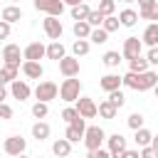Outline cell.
Instances as JSON below:
<instances>
[{"label":"cell","instance_id":"cell-49","mask_svg":"<svg viewBox=\"0 0 158 158\" xmlns=\"http://www.w3.org/2000/svg\"><path fill=\"white\" fill-rule=\"evenodd\" d=\"M64 5H69V7H74V5H79V2H84V0H62Z\"/></svg>","mask_w":158,"mask_h":158},{"label":"cell","instance_id":"cell-23","mask_svg":"<svg viewBox=\"0 0 158 158\" xmlns=\"http://www.w3.org/2000/svg\"><path fill=\"white\" fill-rule=\"evenodd\" d=\"M118 22H121L123 27H133V25L138 22V12H136V10H131V7H126V10H121V12H118Z\"/></svg>","mask_w":158,"mask_h":158},{"label":"cell","instance_id":"cell-47","mask_svg":"<svg viewBox=\"0 0 158 158\" xmlns=\"http://www.w3.org/2000/svg\"><path fill=\"white\" fill-rule=\"evenodd\" d=\"M146 20H151V22H158V2H156V7L148 12V17H146Z\"/></svg>","mask_w":158,"mask_h":158},{"label":"cell","instance_id":"cell-51","mask_svg":"<svg viewBox=\"0 0 158 158\" xmlns=\"http://www.w3.org/2000/svg\"><path fill=\"white\" fill-rule=\"evenodd\" d=\"M15 158H30V156H25V153H20V156H15Z\"/></svg>","mask_w":158,"mask_h":158},{"label":"cell","instance_id":"cell-33","mask_svg":"<svg viewBox=\"0 0 158 158\" xmlns=\"http://www.w3.org/2000/svg\"><path fill=\"white\" fill-rule=\"evenodd\" d=\"M109 40V32H104L101 27H91V35H89V42H94V44H104Z\"/></svg>","mask_w":158,"mask_h":158},{"label":"cell","instance_id":"cell-26","mask_svg":"<svg viewBox=\"0 0 158 158\" xmlns=\"http://www.w3.org/2000/svg\"><path fill=\"white\" fill-rule=\"evenodd\" d=\"M72 32H74V37H77V40H89V35H91V25H89L86 20H81V22H74Z\"/></svg>","mask_w":158,"mask_h":158},{"label":"cell","instance_id":"cell-42","mask_svg":"<svg viewBox=\"0 0 158 158\" xmlns=\"http://www.w3.org/2000/svg\"><path fill=\"white\" fill-rule=\"evenodd\" d=\"M146 59H148V64H156V67H158V47H148Z\"/></svg>","mask_w":158,"mask_h":158},{"label":"cell","instance_id":"cell-14","mask_svg":"<svg viewBox=\"0 0 158 158\" xmlns=\"http://www.w3.org/2000/svg\"><path fill=\"white\" fill-rule=\"evenodd\" d=\"M106 143H109V153H111V158H118L123 151H126V138L121 136V133H111L109 138H106Z\"/></svg>","mask_w":158,"mask_h":158},{"label":"cell","instance_id":"cell-18","mask_svg":"<svg viewBox=\"0 0 158 158\" xmlns=\"http://www.w3.org/2000/svg\"><path fill=\"white\" fill-rule=\"evenodd\" d=\"M22 74H25L27 79H40V77L44 74V67H42L40 62H22Z\"/></svg>","mask_w":158,"mask_h":158},{"label":"cell","instance_id":"cell-8","mask_svg":"<svg viewBox=\"0 0 158 158\" xmlns=\"http://www.w3.org/2000/svg\"><path fill=\"white\" fill-rule=\"evenodd\" d=\"M141 49H143V42H141L138 37H126V40H123L121 57H123V59H136V57H141Z\"/></svg>","mask_w":158,"mask_h":158},{"label":"cell","instance_id":"cell-1","mask_svg":"<svg viewBox=\"0 0 158 158\" xmlns=\"http://www.w3.org/2000/svg\"><path fill=\"white\" fill-rule=\"evenodd\" d=\"M121 84L128 86V89H136V91H148V89H153V86L158 84V74L151 72V69L143 72V74H133V72H128V74L121 77Z\"/></svg>","mask_w":158,"mask_h":158},{"label":"cell","instance_id":"cell-45","mask_svg":"<svg viewBox=\"0 0 158 158\" xmlns=\"http://www.w3.org/2000/svg\"><path fill=\"white\" fill-rule=\"evenodd\" d=\"M7 37H10V25L0 20V40H7Z\"/></svg>","mask_w":158,"mask_h":158},{"label":"cell","instance_id":"cell-50","mask_svg":"<svg viewBox=\"0 0 158 158\" xmlns=\"http://www.w3.org/2000/svg\"><path fill=\"white\" fill-rule=\"evenodd\" d=\"M151 148L158 153V136H153V141H151Z\"/></svg>","mask_w":158,"mask_h":158},{"label":"cell","instance_id":"cell-3","mask_svg":"<svg viewBox=\"0 0 158 158\" xmlns=\"http://www.w3.org/2000/svg\"><path fill=\"white\" fill-rule=\"evenodd\" d=\"M84 146H86V151H96V148H101V143L106 141V133H104V128L101 126H86V131H84Z\"/></svg>","mask_w":158,"mask_h":158},{"label":"cell","instance_id":"cell-56","mask_svg":"<svg viewBox=\"0 0 158 158\" xmlns=\"http://www.w3.org/2000/svg\"><path fill=\"white\" fill-rule=\"evenodd\" d=\"M37 158H42V156H37Z\"/></svg>","mask_w":158,"mask_h":158},{"label":"cell","instance_id":"cell-17","mask_svg":"<svg viewBox=\"0 0 158 158\" xmlns=\"http://www.w3.org/2000/svg\"><path fill=\"white\" fill-rule=\"evenodd\" d=\"M141 42L148 44V47H158V22H148V27L143 30Z\"/></svg>","mask_w":158,"mask_h":158},{"label":"cell","instance_id":"cell-13","mask_svg":"<svg viewBox=\"0 0 158 158\" xmlns=\"http://www.w3.org/2000/svg\"><path fill=\"white\" fill-rule=\"evenodd\" d=\"M10 94H12V99H17V101H25V99H30L32 89H30V84H27L25 79H15V81L10 84Z\"/></svg>","mask_w":158,"mask_h":158},{"label":"cell","instance_id":"cell-7","mask_svg":"<svg viewBox=\"0 0 158 158\" xmlns=\"http://www.w3.org/2000/svg\"><path fill=\"white\" fill-rule=\"evenodd\" d=\"M2 148H5V156L15 158V156L25 153V148H27V141H25L22 136H7V138H5V143H2Z\"/></svg>","mask_w":158,"mask_h":158},{"label":"cell","instance_id":"cell-36","mask_svg":"<svg viewBox=\"0 0 158 158\" xmlns=\"http://www.w3.org/2000/svg\"><path fill=\"white\" fill-rule=\"evenodd\" d=\"M126 123H128V128H133V131H138V128H143V114H138V111H133L128 118H126Z\"/></svg>","mask_w":158,"mask_h":158},{"label":"cell","instance_id":"cell-11","mask_svg":"<svg viewBox=\"0 0 158 158\" xmlns=\"http://www.w3.org/2000/svg\"><path fill=\"white\" fill-rule=\"evenodd\" d=\"M35 7L47 12V15H52V17H59L64 12V2L62 0H35Z\"/></svg>","mask_w":158,"mask_h":158},{"label":"cell","instance_id":"cell-28","mask_svg":"<svg viewBox=\"0 0 158 158\" xmlns=\"http://www.w3.org/2000/svg\"><path fill=\"white\" fill-rule=\"evenodd\" d=\"M133 141H136V146H138V148H146V146H151L153 133H151L148 128H138V131H136V136H133Z\"/></svg>","mask_w":158,"mask_h":158},{"label":"cell","instance_id":"cell-32","mask_svg":"<svg viewBox=\"0 0 158 158\" xmlns=\"http://www.w3.org/2000/svg\"><path fill=\"white\" fill-rule=\"evenodd\" d=\"M118 27H121V22H118L116 15H109V17H104V22H101V30H104V32H116Z\"/></svg>","mask_w":158,"mask_h":158},{"label":"cell","instance_id":"cell-27","mask_svg":"<svg viewBox=\"0 0 158 158\" xmlns=\"http://www.w3.org/2000/svg\"><path fill=\"white\" fill-rule=\"evenodd\" d=\"M128 72H133V74H143V72H148V59H146V57L128 59Z\"/></svg>","mask_w":158,"mask_h":158},{"label":"cell","instance_id":"cell-9","mask_svg":"<svg viewBox=\"0 0 158 158\" xmlns=\"http://www.w3.org/2000/svg\"><path fill=\"white\" fill-rule=\"evenodd\" d=\"M20 57H22L20 44H5V47H2L0 59L5 62V67H20Z\"/></svg>","mask_w":158,"mask_h":158},{"label":"cell","instance_id":"cell-31","mask_svg":"<svg viewBox=\"0 0 158 158\" xmlns=\"http://www.w3.org/2000/svg\"><path fill=\"white\" fill-rule=\"evenodd\" d=\"M89 40H77L74 44H72V52H74V57L79 59V57H84V54H89Z\"/></svg>","mask_w":158,"mask_h":158},{"label":"cell","instance_id":"cell-55","mask_svg":"<svg viewBox=\"0 0 158 158\" xmlns=\"http://www.w3.org/2000/svg\"><path fill=\"white\" fill-rule=\"evenodd\" d=\"M0 20H2V10H0Z\"/></svg>","mask_w":158,"mask_h":158},{"label":"cell","instance_id":"cell-40","mask_svg":"<svg viewBox=\"0 0 158 158\" xmlns=\"http://www.w3.org/2000/svg\"><path fill=\"white\" fill-rule=\"evenodd\" d=\"M62 118H64L67 123H72V121H77V118H79V111H77L74 106H67V109L62 111Z\"/></svg>","mask_w":158,"mask_h":158},{"label":"cell","instance_id":"cell-46","mask_svg":"<svg viewBox=\"0 0 158 158\" xmlns=\"http://www.w3.org/2000/svg\"><path fill=\"white\" fill-rule=\"evenodd\" d=\"M118 158H141V156H138V151H131V148H126V151H123Z\"/></svg>","mask_w":158,"mask_h":158},{"label":"cell","instance_id":"cell-24","mask_svg":"<svg viewBox=\"0 0 158 158\" xmlns=\"http://www.w3.org/2000/svg\"><path fill=\"white\" fill-rule=\"evenodd\" d=\"M49 133H52V128H49V123H47V121H37V123L32 126V138H37V141L49 138Z\"/></svg>","mask_w":158,"mask_h":158},{"label":"cell","instance_id":"cell-6","mask_svg":"<svg viewBox=\"0 0 158 158\" xmlns=\"http://www.w3.org/2000/svg\"><path fill=\"white\" fill-rule=\"evenodd\" d=\"M84 131H86V118H77V121H72L69 126H67V131H64V138L69 141V143H79L81 138H84Z\"/></svg>","mask_w":158,"mask_h":158},{"label":"cell","instance_id":"cell-22","mask_svg":"<svg viewBox=\"0 0 158 158\" xmlns=\"http://www.w3.org/2000/svg\"><path fill=\"white\" fill-rule=\"evenodd\" d=\"M47 57H49V59H54V62L64 59V57H67L64 44H62V42H49V44H47Z\"/></svg>","mask_w":158,"mask_h":158},{"label":"cell","instance_id":"cell-44","mask_svg":"<svg viewBox=\"0 0 158 158\" xmlns=\"http://www.w3.org/2000/svg\"><path fill=\"white\" fill-rule=\"evenodd\" d=\"M138 156H141V158H158V153H156V151H153L151 146H146V148H141V151H138Z\"/></svg>","mask_w":158,"mask_h":158},{"label":"cell","instance_id":"cell-16","mask_svg":"<svg viewBox=\"0 0 158 158\" xmlns=\"http://www.w3.org/2000/svg\"><path fill=\"white\" fill-rule=\"evenodd\" d=\"M99 86H101L106 94H111V91L121 89V77H118V74H104V77L99 79Z\"/></svg>","mask_w":158,"mask_h":158},{"label":"cell","instance_id":"cell-43","mask_svg":"<svg viewBox=\"0 0 158 158\" xmlns=\"http://www.w3.org/2000/svg\"><path fill=\"white\" fill-rule=\"evenodd\" d=\"M0 118H12V106L10 104H0Z\"/></svg>","mask_w":158,"mask_h":158},{"label":"cell","instance_id":"cell-19","mask_svg":"<svg viewBox=\"0 0 158 158\" xmlns=\"http://www.w3.org/2000/svg\"><path fill=\"white\" fill-rule=\"evenodd\" d=\"M96 114H99L101 118H109V121H111V118H116L118 109H116V106H114V104H111L109 99H104V101H101V104L96 106Z\"/></svg>","mask_w":158,"mask_h":158},{"label":"cell","instance_id":"cell-54","mask_svg":"<svg viewBox=\"0 0 158 158\" xmlns=\"http://www.w3.org/2000/svg\"><path fill=\"white\" fill-rule=\"evenodd\" d=\"M10 2H12V5H15V2H17V0H10Z\"/></svg>","mask_w":158,"mask_h":158},{"label":"cell","instance_id":"cell-21","mask_svg":"<svg viewBox=\"0 0 158 158\" xmlns=\"http://www.w3.org/2000/svg\"><path fill=\"white\" fill-rule=\"evenodd\" d=\"M17 20H22V10H20L17 5H7V7H2V22L12 25V22H17Z\"/></svg>","mask_w":158,"mask_h":158},{"label":"cell","instance_id":"cell-2","mask_svg":"<svg viewBox=\"0 0 158 158\" xmlns=\"http://www.w3.org/2000/svg\"><path fill=\"white\" fill-rule=\"evenodd\" d=\"M79 96H81V81H79L77 77H69V79H64V81L59 84V99H62V101L72 104V101H77Z\"/></svg>","mask_w":158,"mask_h":158},{"label":"cell","instance_id":"cell-12","mask_svg":"<svg viewBox=\"0 0 158 158\" xmlns=\"http://www.w3.org/2000/svg\"><path fill=\"white\" fill-rule=\"evenodd\" d=\"M74 109L79 111L81 118H94V116H96V104H94V99H89V96H79Z\"/></svg>","mask_w":158,"mask_h":158},{"label":"cell","instance_id":"cell-41","mask_svg":"<svg viewBox=\"0 0 158 158\" xmlns=\"http://www.w3.org/2000/svg\"><path fill=\"white\" fill-rule=\"evenodd\" d=\"M86 158H111V153H109L106 148H96V151H89Z\"/></svg>","mask_w":158,"mask_h":158},{"label":"cell","instance_id":"cell-37","mask_svg":"<svg viewBox=\"0 0 158 158\" xmlns=\"http://www.w3.org/2000/svg\"><path fill=\"white\" fill-rule=\"evenodd\" d=\"M109 101H111L116 109H121V106L126 104V96H123V91H121V89H116V91H111V94H109Z\"/></svg>","mask_w":158,"mask_h":158},{"label":"cell","instance_id":"cell-5","mask_svg":"<svg viewBox=\"0 0 158 158\" xmlns=\"http://www.w3.org/2000/svg\"><path fill=\"white\" fill-rule=\"evenodd\" d=\"M57 94H59V86L54 81H40L37 89H35L37 101H44V104H49L52 99H57Z\"/></svg>","mask_w":158,"mask_h":158},{"label":"cell","instance_id":"cell-29","mask_svg":"<svg viewBox=\"0 0 158 158\" xmlns=\"http://www.w3.org/2000/svg\"><path fill=\"white\" fill-rule=\"evenodd\" d=\"M89 12H91V7H89L86 2H79V5H74V7H72V20L81 22V20H86V17H89Z\"/></svg>","mask_w":158,"mask_h":158},{"label":"cell","instance_id":"cell-4","mask_svg":"<svg viewBox=\"0 0 158 158\" xmlns=\"http://www.w3.org/2000/svg\"><path fill=\"white\" fill-rule=\"evenodd\" d=\"M42 27H44V35H47L52 42H59V37H62V32H64V27H62V20H59V17L47 15V17L42 20Z\"/></svg>","mask_w":158,"mask_h":158},{"label":"cell","instance_id":"cell-52","mask_svg":"<svg viewBox=\"0 0 158 158\" xmlns=\"http://www.w3.org/2000/svg\"><path fill=\"white\" fill-rule=\"evenodd\" d=\"M153 89H156V96H158V84H156V86H153Z\"/></svg>","mask_w":158,"mask_h":158},{"label":"cell","instance_id":"cell-20","mask_svg":"<svg viewBox=\"0 0 158 158\" xmlns=\"http://www.w3.org/2000/svg\"><path fill=\"white\" fill-rule=\"evenodd\" d=\"M52 153H54L57 158H67V156L72 153V143H69L67 138H57V141L52 143Z\"/></svg>","mask_w":158,"mask_h":158},{"label":"cell","instance_id":"cell-15","mask_svg":"<svg viewBox=\"0 0 158 158\" xmlns=\"http://www.w3.org/2000/svg\"><path fill=\"white\" fill-rule=\"evenodd\" d=\"M59 72L64 74V79L77 77V74H79V59H77V57H64V59H59Z\"/></svg>","mask_w":158,"mask_h":158},{"label":"cell","instance_id":"cell-30","mask_svg":"<svg viewBox=\"0 0 158 158\" xmlns=\"http://www.w3.org/2000/svg\"><path fill=\"white\" fill-rule=\"evenodd\" d=\"M101 59H104V64H106V67H111V69H114V67H118V64H121V59H123V57H121V52L109 49V52H106Z\"/></svg>","mask_w":158,"mask_h":158},{"label":"cell","instance_id":"cell-39","mask_svg":"<svg viewBox=\"0 0 158 158\" xmlns=\"http://www.w3.org/2000/svg\"><path fill=\"white\" fill-rule=\"evenodd\" d=\"M86 22H89L91 27H101V22H104V15H101L99 10H91V12H89V17H86Z\"/></svg>","mask_w":158,"mask_h":158},{"label":"cell","instance_id":"cell-34","mask_svg":"<svg viewBox=\"0 0 158 158\" xmlns=\"http://www.w3.org/2000/svg\"><path fill=\"white\" fill-rule=\"evenodd\" d=\"M156 2H158V0H138V17H141V20H146V17H148V12L156 7Z\"/></svg>","mask_w":158,"mask_h":158},{"label":"cell","instance_id":"cell-35","mask_svg":"<svg viewBox=\"0 0 158 158\" xmlns=\"http://www.w3.org/2000/svg\"><path fill=\"white\" fill-rule=\"evenodd\" d=\"M99 12H101L104 17L114 15V12H116V0H99Z\"/></svg>","mask_w":158,"mask_h":158},{"label":"cell","instance_id":"cell-48","mask_svg":"<svg viewBox=\"0 0 158 158\" xmlns=\"http://www.w3.org/2000/svg\"><path fill=\"white\" fill-rule=\"evenodd\" d=\"M5 99H7V89H5V86H0V104H2Z\"/></svg>","mask_w":158,"mask_h":158},{"label":"cell","instance_id":"cell-38","mask_svg":"<svg viewBox=\"0 0 158 158\" xmlns=\"http://www.w3.org/2000/svg\"><path fill=\"white\" fill-rule=\"evenodd\" d=\"M47 114H49V106H47L44 101H37V104L32 106V116H35V118H44Z\"/></svg>","mask_w":158,"mask_h":158},{"label":"cell","instance_id":"cell-10","mask_svg":"<svg viewBox=\"0 0 158 158\" xmlns=\"http://www.w3.org/2000/svg\"><path fill=\"white\" fill-rule=\"evenodd\" d=\"M22 57H25V62H40L42 57H47V47L42 42H30L22 49Z\"/></svg>","mask_w":158,"mask_h":158},{"label":"cell","instance_id":"cell-25","mask_svg":"<svg viewBox=\"0 0 158 158\" xmlns=\"http://www.w3.org/2000/svg\"><path fill=\"white\" fill-rule=\"evenodd\" d=\"M17 69L20 67H0V86H5V84H12L15 79H17Z\"/></svg>","mask_w":158,"mask_h":158},{"label":"cell","instance_id":"cell-53","mask_svg":"<svg viewBox=\"0 0 158 158\" xmlns=\"http://www.w3.org/2000/svg\"><path fill=\"white\" fill-rule=\"evenodd\" d=\"M121 2H133V0H121Z\"/></svg>","mask_w":158,"mask_h":158}]
</instances>
